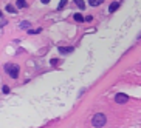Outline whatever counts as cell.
<instances>
[{"instance_id":"cell-1","label":"cell","mask_w":141,"mask_h":128,"mask_svg":"<svg viewBox=\"0 0 141 128\" xmlns=\"http://www.w3.org/2000/svg\"><path fill=\"white\" fill-rule=\"evenodd\" d=\"M19 65H16V63H8L6 66H5V71H6V74L11 77V79H17L19 77Z\"/></svg>"},{"instance_id":"cell-2","label":"cell","mask_w":141,"mask_h":128,"mask_svg":"<svg viewBox=\"0 0 141 128\" xmlns=\"http://www.w3.org/2000/svg\"><path fill=\"white\" fill-rule=\"evenodd\" d=\"M106 122H107V119H106V114H102V113H98V114H95L93 116V119H92V123H93V126H104L106 125Z\"/></svg>"},{"instance_id":"cell-3","label":"cell","mask_w":141,"mask_h":128,"mask_svg":"<svg viewBox=\"0 0 141 128\" xmlns=\"http://www.w3.org/2000/svg\"><path fill=\"white\" fill-rule=\"evenodd\" d=\"M127 100H129L127 94H123V93H118V94L115 96V102H116V103H126Z\"/></svg>"},{"instance_id":"cell-4","label":"cell","mask_w":141,"mask_h":128,"mask_svg":"<svg viewBox=\"0 0 141 128\" xmlns=\"http://www.w3.org/2000/svg\"><path fill=\"white\" fill-rule=\"evenodd\" d=\"M57 49H59V52H60V54H70V52H73V51H74V48H73V46H59Z\"/></svg>"},{"instance_id":"cell-5","label":"cell","mask_w":141,"mask_h":128,"mask_svg":"<svg viewBox=\"0 0 141 128\" xmlns=\"http://www.w3.org/2000/svg\"><path fill=\"white\" fill-rule=\"evenodd\" d=\"M16 8H27V0H17Z\"/></svg>"},{"instance_id":"cell-6","label":"cell","mask_w":141,"mask_h":128,"mask_svg":"<svg viewBox=\"0 0 141 128\" xmlns=\"http://www.w3.org/2000/svg\"><path fill=\"white\" fill-rule=\"evenodd\" d=\"M74 5H78L79 9H85V3H84V0H74Z\"/></svg>"},{"instance_id":"cell-7","label":"cell","mask_w":141,"mask_h":128,"mask_svg":"<svg viewBox=\"0 0 141 128\" xmlns=\"http://www.w3.org/2000/svg\"><path fill=\"white\" fill-rule=\"evenodd\" d=\"M73 19L78 22V23H81V22H84V17H82V14H74L73 15Z\"/></svg>"},{"instance_id":"cell-8","label":"cell","mask_w":141,"mask_h":128,"mask_svg":"<svg viewBox=\"0 0 141 128\" xmlns=\"http://www.w3.org/2000/svg\"><path fill=\"white\" fill-rule=\"evenodd\" d=\"M118 6H119V3H118V2H115V3H112V5L109 6V11H110V12H115V11L118 9Z\"/></svg>"},{"instance_id":"cell-9","label":"cell","mask_w":141,"mask_h":128,"mask_svg":"<svg viewBox=\"0 0 141 128\" xmlns=\"http://www.w3.org/2000/svg\"><path fill=\"white\" fill-rule=\"evenodd\" d=\"M101 3H102V0H88V5L90 6H98Z\"/></svg>"},{"instance_id":"cell-10","label":"cell","mask_w":141,"mask_h":128,"mask_svg":"<svg viewBox=\"0 0 141 128\" xmlns=\"http://www.w3.org/2000/svg\"><path fill=\"white\" fill-rule=\"evenodd\" d=\"M67 2H68V0H60V2H59V6H57V9L60 11V9H64L65 8V5H67Z\"/></svg>"},{"instance_id":"cell-11","label":"cell","mask_w":141,"mask_h":128,"mask_svg":"<svg viewBox=\"0 0 141 128\" xmlns=\"http://www.w3.org/2000/svg\"><path fill=\"white\" fill-rule=\"evenodd\" d=\"M40 31H42V28H37V29H30V31H28V34H31V35H34V34H39Z\"/></svg>"},{"instance_id":"cell-12","label":"cell","mask_w":141,"mask_h":128,"mask_svg":"<svg viewBox=\"0 0 141 128\" xmlns=\"http://www.w3.org/2000/svg\"><path fill=\"white\" fill-rule=\"evenodd\" d=\"M6 11H8V12H14L16 9H14V6H12V5H8V6H6Z\"/></svg>"},{"instance_id":"cell-13","label":"cell","mask_w":141,"mask_h":128,"mask_svg":"<svg viewBox=\"0 0 141 128\" xmlns=\"http://www.w3.org/2000/svg\"><path fill=\"white\" fill-rule=\"evenodd\" d=\"M20 26H22V28H30V22H22Z\"/></svg>"},{"instance_id":"cell-14","label":"cell","mask_w":141,"mask_h":128,"mask_svg":"<svg viewBox=\"0 0 141 128\" xmlns=\"http://www.w3.org/2000/svg\"><path fill=\"white\" fill-rule=\"evenodd\" d=\"M93 20V17L92 15H87V17H84V22H92Z\"/></svg>"},{"instance_id":"cell-15","label":"cell","mask_w":141,"mask_h":128,"mask_svg":"<svg viewBox=\"0 0 141 128\" xmlns=\"http://www.w3.org/2000/svg\"><path fill=\"white\" fill-rule=\"evenodd\" d=\"M3 93H5V94H8V93H9V86H6V85L3 86Z\"/></svg>"},{"instance_id":"cell-16","label":"cell","mask_w":141,"mask_h":128,"mask_svg":"<svg viewBox=\"0 0 141 128\" xmlns=\"http://www.w3.org/2000/svg\"><path fill=\"white\" fill-rule=\"evenodd\" d=\"M57 63H59V59H53V60H51V65H54V66H56Z\"/></svg>"},{"instance_id":"cell-17","label":"cell","mask_w":141,"mask_h":128,"mask_svg":"<svg viewBox=\"0 0 141 128\" xmlns=\"http://www.w3.org/2000/svg\"><path fill=\"white\" fill-rule=\"evenodd\" d=\"M40 2H42L44 5H47V3H50V2H51V0H40Z\"/></svg>"},{"instance_id":"cell-18","label":"cell","mask_w":141,"mask_h":128,"mask_svg":"<svg viewBox=\"0 0 141 128\" xmlns=\"http://www.w3.org/2000/svg\"><path fill=\"white\" fill-rule=\"evenodd\" d=\"M0 17H2V11H0Z\"/></svg>"},{"instance_id":"cell-19","label":"cell","mask_w":141,"mask_h":128,"mask_svg":"<svg viewBox=\"0 0 141 128\" xmlns=\"http://www.w3.org/2000/svg\"><path fill=\"white\" fill-rule=\"evenodd\" d=\"M139 66H141V63H139Z\"/></svg>"}]
</instances>
